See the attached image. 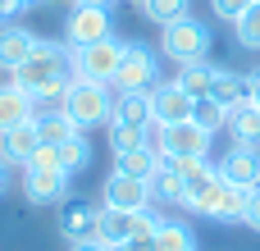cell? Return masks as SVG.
Segmentation results:
<instances>
[{
    "instance_id": "obj_2",
    "label": "cell",
    "mask_w": 260,
    "mask_h": 251,
    "mask_svg": "<svg viewBox=\"0 0 260 251\" xmlns=\"http://www.w3.org/2000/svg\"><path fill=\"white\" fill-rule=\"evenodd\" d=\"M64 114L87 133V128H101L110 123L114 114V91L110 82H91V78H69V101H64Z\"/></svg>"
},
{
    "instance_id": "obj_22",
    "label": "cell",
    "mask_w": 260,
    "mask_h": 251,
    "mask_svg": "<svg viewBox=\"0 0 260 251\" xmlns=\"http://www.w3.org/2000/svg\"><path fill=\"white\" fill-rule=\"evenodd\" d=\"M229 137L233 142H247V146H260V105L242 101L229 110Z\"/></svg>"
},
{
    "instance_id": "obj_12",
    "label": "cell",
    "mask_w": 260,
    "mask_h": 251,
    "mask_svg": "<svg viewBox=\"0 0 260 251\" xmlns=\"http://www.w3.org/2000/svg\"><path fill=\"white\" fill-rule=\"evenodd\" d=\"M101 201L114 206V210H146V206H151V183L128 178V174L114 169V174L105 178V187H101Z\"/></svg>"
},
{
    "instance_id": "obj_35",
    "label": "cell",
    "mask_w": 260,
    "mask_h": 251,
    "mask_svg": "<svg viewBox=\"0 0 260 251\" xmlns=\"http://www.w3.org/2000/svg\"><path fill=\"white\" fill-rule=\"evenodd\" d=\"M9 178H14V165H9V160H5V155H0V197H5V192H9Z\"/></svg>"
},
{
    "instance_id": "obj_40",
    "label": "cell",
    "mask_w": 260,
    "mask_h": 251,
    "mask_svg": "<svg viewBox=\"0 0 260 251\" xmlns=\"http://www.w3.org/2000/svg\"><path fill=\"white\" fill-rule=\"evenodd\" d=\"M187 251H197V247H187Z\"/></svg>"
},
{
    "instance_id": "obj_9",
    "label": "cell",
    "mask_w": 260,
    "mask_h": 251,
    "mask_svg": "<svg viewBox=\"0 0 260 251\" xmlns=\"http://www.w3.org/2000/svg\"><path fill=\"white\" fill-rule=\"evenodd\" d=\"M59 233L73 242H101V206H91L87 197H64L59 201Z\"/></svg>"
},
{
    "instance_id": "obj_34",
    "label": "cell",
    "mask_w": 260,
    "mask_h": 251,
    "mask_svg": "<svg viewBox=\"0 0 260 251\" xmlns=\"http://www.w3.org/2000/svg\"><path fill=\"white\" fill-rule=\"evenodd\" d=\"M110 251H155V247H151V238H128V242H119Z\"/></svg>"
},
{
    "instance_id": "obj_1",
    "label": "cell",
    "mask_w": 260,
    "mask_h": 251,
    "mask_svg": "<svg viewBox=\"0 0 260 251\" xmlns=\"http://www.w3.org/2000/svg\"><path fill=\"white\" fill-rule=\"evenodd\" d=\"M69 178H73V174L55 160V151L41 146V151L23 165V197H27L32 206H50V201L59 206V201L69 197Z\"/></svg>"
},
{
    "instance_id": "obj_10",
    "label": "cell",
    "mask_w": 260,
    "mask_h": 251,
    "mask_svg": "<svg viewBox=\"0 0 260 251\" xmlns=\"http://www.w3.org/2000/svg\"><path fill=\"white\" fill-rule=\"evenodd\" d=\"M219 178L224 183H238V187H260V146H247V142H233L219 160H215Z\"/></svg>"
},
{
    "instance_id": "obj_32",
    "label": "cell",
    "mask_w": 260,
    "mask_h": 251,
    "mask_svg": "<svg viewBox=\"0 0 260 251\" xmlns=\"http://www.w3.org/2000/svg\"><path fill=\"white\" fill-rule=\"evenodd\" d=\"M247 5H251V0H210V14L224 18V23H238V18L247 14Z\"/></svg>"
},
{
    "instance_id": "obj_14",
    "label": "cell",
    "mask_w": 260,
    "mask_h": 251,
    "mask_svg": "<svg viewBox=\"0 0 260 251\" xmlns=\"http://www.w3.org/2000/svg\"><path fill=\"white\" fill-rule=\"evenodd\" d=\"M247 192H251V187H238V183H224V178H219V187H215V197H210V206H206L201 219L238 224V219L247 215Z\"/></svg>"
},
{
    "instance_id": "obj_36",
    "label": "cell",
    "mask_w": 260,
    "mask_h": 251,
    "mask_svg": "<svg viewBox=\"0 0 260 251\" xmlns=\"http://www.w3.org/2000/svg\"><path fill=\"white\" fill-rule=\"evenodd\" d=\"M247 78H251V105H260V69H256V73H247Z\"/></svg>"
},
{
    "instance_id": "obj_16",
    "label": "cell",
    "mask_w": 260,
    "mask_h": 251,
    "mask_svg": "<svg viewBox=\"0 0 260 251\" xmlns=\"http://www.w3.org/2000/svg\"><path fill=\"white\" fill-rule=\"evenodd\" d=\"M32 50H37V37H32L27 27H18V23H0V69H5V73H14Z\"/></svg>"
},
{
    "instance_id": "obj_38",
    "label": "cell",
    "mask_w": 260,
    "mask_h": 251,
    "mask_svg": "<svg viewBox=\"0 0 260 251\" xmlns=\"http://www.w3.org/2000/svg\"><path fill=\"white\" fill-rule=\"evenodd\" d=\"M32 5H46V0H23V9H32Z\"/></svg>"
},
{
    "instance_id": "obj_19",
    "label": "cell",
    "mask_w": 260,
    "mask_h": 251,
    "mask_svg": "<svg viewBox=\"0 0 260 251\" xmlns=\"http://www.w3.org/2000/svg\"><path fill=\"white\" fill-rule=\"evenodd\" d=\"M187 201V183H183V174L165 160L160 169H155V178H151V206H183Z\"/></svg>"
},
{
    "instance_id": "obj_15",
    "label": "cell",
    "mask_w": 260,
    "mask_h": 251,
    "mask_svg": "<svg viewBox=\"0 0 260 251\" xmlns=\"http://www.w3.org/2000/svg\"><path fill=\"white\" fill-rule=\"evenodd\" d=\"M37 151H41L37 119H27V123H18V128H5V133H0V155H5L9 165H18V169H23Z\"/></svg>"
},
{
    "instance_id": "obj_3",
    "label": "cell",
    "mask_w": 260,
    "mask_h": 251,
    "mask_svg": "<svg viewBox=\"0 0 260 251\" xmlns=\"http://www.w3.org/2000/svg\"><path fill=\"white\" fill-rule=\"evenodd\" d=\"M55 78H73L69 46H59V41H41V37H37V50L9 73V82H18V87H27V91H37V87H46V82H55Z\"/></svg>"
},
{
    "instance_id": "obj_24",
    "label": "cell",
    "mask_w": 260,
    "mask_h": 251,
    "mask_svg": "<svg viewBox=\"0 0 260 251\" xmlns=\"http://www.w3.org/2000/svg\"><path fill=\"white\" fill-rule=\"evenodd\" d=\"M183 91H192V96H210V87H215V64L210 59H192V64H178V78H174Z\"/></svg>"
},
{
    "instance_id": "obj_7",
    "label": "cell",
    "mask_w": 260,
    "mask_h": 251,
    "mask_svg": "<svg viewBox=\"0 0 260 251\" xmlns=\"http://www.w3.org/2000/svg\"><path fill=\"white\" fill-rule=\"evenodd\" d=\"M160 219H165V215H160L155 206H146V210H114V206H101V242H105V247H119V242H128V238H151Z\"/></svg>"
},
{
    "instance_id": "obj_11",
    "label": "cell",
    "mask_w": 260,
    "mask_h": 251,
    "mask_svg": "<svg viewBox=\"0 0 260 251\" xmlns=\"http://www.w3.org/2000/svg\"><path fill=\"white\" fill-rule=\"evenodd\" d=\"M105 37H114L110 9H69V18H64V46H91V41H105Z\"/></svg>"
},
{
    "instance_id": "obj_33",
    "label": "cell",
    "mask_w": 260,
    "mask_h": 251,
    "mask_svg": "<svg viewBox=\"0 0 260 251\" xmlns=\"http://www.w3.org/2000/svg\"><path fill=\"white\" fill-rule=\"evenodd\" d=\"M242 224L260 233V187H251V192H247V215H242Z\"/></svg>"
},
{
    "instance_id": "obj_23",
    "label": "cell",
    "mask_w": 260,
    "mask_h": 251,
    "mask_svg": "<svg viewBox=\"0 0 260 251\" xmlns=\"http://www.w3.org/2000/svg\"><path fill=\"white\" fill-rule=\"evenodd\" d=\"M151 247L155 251H187V247H197L192 224H183V219H160L155 233H151Z\"/></svg>"
},
{
    "instance_id": "obj_27",
    "label": "cell",
    "mask_w": 260,
    "mask_h": 251,
    "mask_svg": "<svg viewBox=\"0 0 260 251\" xmlns=\"http://www.w3.org/2000/svg\"><path fill=\"white\" fill-rule=\"evenodd\" d=\"M192 123L206 128V133H219V128H229V110H224L215 96H197V101H192Z\"/></svg>"
},
{
    "instance_id": "obj_31",
    "label": "cell",
    "mask_w": 260,
    "mask_h": 251,
    "mask_svg": "<svg viewBox=\"0 0 260 251\" xmlns=\"http://www.w3.org/2000/svg\"><path fill=\"white\" fill-rule=\"evenodd\" d=\"M233 32H238V41H242L247 50H260V0L247 5V14L233 23Z\"/></svg>"
},
{
    "instance_id": "obj_26",
    "label": "cell",
    "mask_w": 260,
    "mask_h": 251,
    "mask_svg": "<svg viewBox=\"0 0 260 251\" xmlns=\"http://www.w3.org/2000/svg\"><path fill=\"white\" fill-rule=\"evenodd\" d=\"M64 101H69V78H55V82H46V87L32 91L37 119H41V114H64Z\"/></svg>"
},
{
    "instance_id": "obj_25",
    "label": "cell",
    "mask_w": 260,
    "mask_h": 251,
    "mask_svg": "<svg viewBox=\"0 0 260 251\" xmlns=\"http://www.w3.org/2000/svg\"><path fill=\"white\" fill-rule=\"evenodd\" d=\"M55 151V160L69 169V174H87V165H91V142H87V133H73L69 142H59V146H50Z\"/></svg>"
},
{
    "instance_id": "obj_39",
    "label": "cell",
    "mask_w": 260,
    "mask_h": 251,
    "mask_svg": "<svg viewBox=\"0 0 260 251\" xmlns=\"http://www.w3.org/2000/svg\"><path fill=\"white\" fill-rule=\"evenodd\" d=\"M133 5H137V9H142V5H146V0H133Z\"/></svg>"
},
{
    "instance_id": "obj_20",
    "label": "cell",
    "mask_w": 260,
    "mask_h": 251,
    "mask_svg": "<svg viewBox=\"0 0 260 251\" xmlns=\"http://www.w3.org/2000/svg\"><path fill=\"white\" fill-rule=\"evenodd\" d=\"M210 96H215L224 110H233V105L251 101V78H247V73H233V69H215V87H210Z\"/></svg>"
},
{
    "instance_id": "obj_5",
    "label": "cell",
    "mask_w": 260,
    "mask_h": 251,
    "mask_svg": "<svg viewBox=\"0 0 260 251\" xmlns=\"http://www.w3.org/2000/svg\"><path fill=\"white\" fill-rule=\"evenodd\" d=\"M119 59H123V41H114V37L91 41V46H69L73 78H91V82H110V87H114Z\"/></svg>"
},
{
    "instance_id": "obj_21",
    "label": "cell",
    "mask_w": 260,
    "mask_h": 251,
    "mask_svg": "<svg viewBox=\"0 0 260 251\" xmlns=\"http://www.w3.org/2000/svg\"><path fill=\"white\" fill-rule=\"evenodd\" d=\"M160 165H165V155H160V151H151V146H137V151L114 155V169H119V174H128V178H142V183H151Z\"/></svg>"
},
{
    "instance_id": "obj_37",
    "label": "cell",
    "mask_w": 260,
    "mask_h": 251,
    "mask_svg": "<svg viewBox=\"0 0 260 251\" xmlns=\"http://www.w3.org/2000/svg\"><path fill=\"white\" fill-rule=\"evenodd\" d=\"M69 251H110V247H105V242H73Z\"/></svg>"
},
{
    "instance_id": "obj_18",
    "label": "cell",
    "mask_w": 260,
    "mask_h": 251,
    "mask_svg": "<svg viewBox=\"0 0 260 251\" xmlns=\"http://www.w3.org/2000/svg\"><path fill=\"white\" fill-rule=\"evenodd\" d=\"M27 119H37L32 91L18 87V82H5V87H0V133H5V128H18V123H27Z\"/></svg>"
},
{
    "instance_id": "obj_13",
    "label": "cell",
    "mask_w": 260,
    "mask_h": 251,
    "mask_svg": "<svg viewBox=\"0 0 260 251\" xmlns=\"http://www.w3.org/2000/svg\"><path fill=\"white\" fill-rule=\"evenodd\" d=\"M192 91H183L178 82H160L155 91H151V114H155V123H183V119H192Z\"/></svg>"
},
{
    "instance_id": "obj_4",
    "label": "cell",
    "mask_w": 260,
    "mask_h": 251,
    "mask_svg": "<svg viewBox=\"0 0 260 251\" xmlns=\"http://www.w3.org/2000/svg\"><path fill=\"white\" fill-rule=\"evenodd\" d=\"M160 55L174 59V64H192V59H206L210 55V27L192 14L174 18L160 27Z\"/></svg>"
},
{
    "instance_id": "obj_30",
    "label": "cell",
    "mask_w": 260,
    "mask_h": 251,
    "mask_svg": "<svg viewBox=\"0 0 260 251\" xmlns=\"http://www.w3.org/2000/svg\"><path fill=\"white\" fill-rule=\"evenodd\" d=\"M105 142H110V151H114V155H123V151H137V146H146V128L110 123V128H105Z\"/></svg>"
},
{
    "instance_id": "obj_6",
    "label": "cell",
    "mask_w": 260,
    "mask_h": 251,
    "mask_svg": "<svg viewBox=\"0 0 260 251\" xmlns=\"http://www.w3.org/2000/svg\"><path fill=\"white\" fill-rule=\"evenodd\" d=\"M119 91H155L160 87V55L146 41H123V59L114 73Z\"/></svg>"
},
{
    "instance_id": "obj_17",
    "label": "cell",
    "mask_w": 260,
    "mask_h": 251,
    "mask_svg": "<svg viewBox=\"0 0 260 251\" xmlns=\"http://www.w3.org/2000/svg\"><path fill=\"white\" fill-rule=\"evenodd\" d=\"M110 123H128V128L155 123V114H151V91H114V114H110Z\"/></svg>"
},
{
    "instance_id": "obj_29",
    "label": "cell",
    "mask_w": 260,
    "mask_h": 251,
    "mask_svg": "<svg viewBox=\"0 0 260 251\" xmlns=\"http://www.w3.org/2000/svg\"><path fill=\"white\" fill-rule=\"evenodd\" d=\"M183 14H192V0H146L142 5V18L146 23H174V18H183Z\"/></svg>"
},
{
    "instance_id": "obj_8",
    "label": "cell",
    "mask_w": 260,
    "mask_h": 251,
    "mask_svg": "<svg viewBox=\"0 0 260 251\" xmlns=\"http://www.w3.org/2000/svg\"><path fill=\"white\" fill-rule=\"evenodd\" d=\"M210 146H215V133L197 128L192 119L160 123V155L165 160H210Z\"/></svg>"
},
{
    "instance_id": "obj_28",
    "label": "cell",
    "mask_w": 260,
    "mask_h": 251,
    "mask_svg": "<svg viewBox=\"0 0 260 251\" xmlns=\"http://www.w3.org/2000/svg\"><path fill=\"white\" fill-rule=\"evenodd\" d=\"M37 133H41V146H59V142H69L73 133H82L69 114H41L37 119Z\"/></svg>"
}]
</instances>
